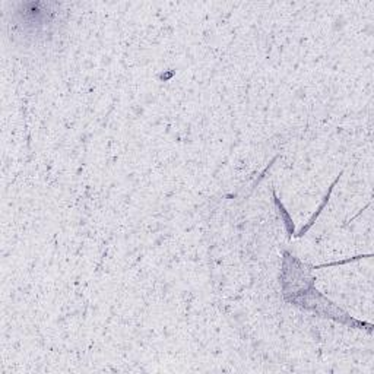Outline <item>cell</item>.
Returning a JSON list of instances; mask_svg holds the SVG:
<instances>
[{"instance_id": "6da1fadb", "label": "cell", "mask_w": 374, "mask_h": 374, "mask_svg": "<svg viewBox=\"0 0 374 374\" xmlns=\"http://www.w3.org/2000/svg\"><path fill=\"white\" fill-rule=\"evenodd\" d=\"M339 177H340V174H339V175H338V177H336V180H335V181H333V183H332V186H330V187H329V192H327V195H326V198H324V201H323V204H322V205H320V208H319V209H317V212H316V214H314V215H313V217H311V220H310V221H308V224H307V225H306V227H303V230H301V231H300V233H298V234H297V237H301V236H304V234H306V233H307V231H308V230H310V228H311V225H313V224H314V221H316V218H317V217H319V215H320V212H322V209H323V208H324V205H326V204H327V201H329V196H330V193H332V190H333V187H335V184H336V181H338V180H339Z\"/></svg>"}]
</instances>
